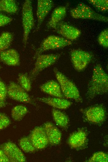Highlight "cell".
<instances>
[{
	"label": "cell",
	"instance_id": "obj_33",
	"mask_svg": "<svg viewBox=\"0 0 108 162\" xmlns=\"http://www.w3.org/2000/svg\"><path fill=\"white\" fill-rule=\"evenodd\" d=\"M6 103L5 101L0 100V108L5 107L6 105Z\"/></svg>",
	"mask_w": 108,
	"mask_h": 162
},
{
	"label": "cell",
	"instance_id": "obj_2",
	"mask_svg": "<svg viewBox=\"0 0 108 162\" xmlns=\"http://www.w3.org/2000/svg\"><path fill=\"white\" fill-rule=\"evenodd\" d=\"M53 71L65 98L74 100L77 102H82V98L75 83L57 68L54 67Z\"/></svg>",
	"mask_w": 108,
	"mask_h": 162
},
{
	"label": "cell",
	"instance_id": "obj_14",
	"mask_svg": "<svg viewBox=\"0 0 108 162\" xmlns=\"http://www.w3.org/2000/svg\"><path fill=\"white\" fill-rule=\"evenodd\" d=\"M29 137L37 150L43 149L49 144L43 126H38L34 128L31 131Z\"/></svg>",
	"mask_w": 108,
	"mask_h": 162
},
{
	"label": "cell",
	"instance_id": "obj_31",
	"mask_svg": "<svg viewBox=\"0 0 108 162\" xmlns=\"http://www.w3.org/2000/svg\"><path fill=\"white\" fill-rule=\"evenodd\" d=\"M12 20V18L0 14V27L6 25L11 22Z\"/></svg>",
	"mask_w": 108,
	"mask_h": 162
},
{
	"label": "cell",
	"instance_id": "obj_22",
	"mask_svg": "<svg viewBox=\"0 0 108 162\" xmlns=\"http://www.w3.org/2000/svg\"><path fill=\"white\" fill-rule=\"evenodd\" d=\"M13 39V34L8 31H4L0 35V53L7 50L11 45Z\"/></svg>",
	"mask_w": 108,
	"mask_h": 162
},
{
	"label": "cell",
	"instance_id": "obj_7",
	"mask_svg": "<svg viewBox=\"0 0 108 162\" xmlns=\"http://www.w3.org/2000/svg\"><path fill=\"white\" fill-rule=\"evenodd\" d=\"M84 119L92 124H100L106 118V111L102 105H97L80 110Z\"/></svg>",
	"mask_w": 108,
	"mask_h": 162
},
{
	"label": "cell",
	"instance_id": "obj_27",
	"mask_svg": "<svg viewBox=\"0 0 108 162\" xmlns=\"http://www.w3.org/2000/svg\"><path fill=\"white\" fill-rule=\"evenodd\" d=\"M108 154L103 151H98L95 153L88 160V162H107Z\"/></svg>",
	"mask_w": 108,
	"mask_h": 162
},
{
	"label": "cell",
	"instance_id": "obj_19",
	"mask_svg": "<svg viewBox=\"0 0 108 162\" xmlns=\"http://www.w3.org/2000/svg\"><path fill=\"white\" fill-rule=\"evenodd\" d=\"M67 11L65 6L56 7L53 11L51 17L47 24L48 29H54L57 25L62 21L65 17Z\"/></svg>",
	"mask_w": 108,
	"mask_h": 162
},
{
	"label": "cell",
	"instance_id": "obj_4",
	"mask_svg": "<svg viewBox=\"0 0 108 162\" xmlns=\"http://www.w3.org/2000/svg\"><path fill=\"white\" fill-rule=\"evenodd\" d=\"M62 53L40 54L36 58L34 68L29 76L31 81L34 80L40 73L55 64L60 58Z\"/></svg>",
	"mask_w": 108,
	"mask_h": 162
},
{
	"label": "cell",
	"instance_id": "obj_3",
	"mask_svg": "<svg viewBox=\"0 0 108 162\" xmlns=\"http://www.w3.org/2000/svg\"><path fill=\"white\" fill-rule=\"evenodd\" d=\"M22 22L23 29L22 43L25 48L30 33L34 25L32 2L26 0L24 3L22 11Z\"/></svg>",
	"mask_w": 108,
	"mask_h": 162
},
{
	"label": "cell",
	"instance_id": "obj_25",
	"mask_svg": "<svg viewBox=\"0 0 108 162\" xmlns=\"http://www.w3.org/2000/svg\"><path fill=\"white\" fill-rule=\"evenodd\" d=\"M19 145L21 150L26 153H32L37 150L31 142L29 137H24L19 141Z\"/></svg>",
	"mask_w": 108,
	"mask_h": 162
},
{
	"label": "cell",
	"instance_id": "obj_23",
	"mask_svg": "<svg viewBox=\"0 0 108 162\" xmlns=\"http://www.w3.org/2000/svg\"><path fill=\"white\" fill-rule=\"evenodd\" d=\"M28 110L25 106L18 105L14 107L11 111V116L13 119L16 121H21L27 114Z\"/></svg>",
	"mask_w": 108,
	"mask_h": 162
},
{
	"label": "cell",
	"instance_id": "obj_11",
	"mask_svg": "<svg viewBox=\"0 0 108 162\" xmlns=\"http://www.w3.org/2000/svg\"><path fill=\"white\" fill-rule=\"evenodd\" d=\"M67 143L72 149L79 150L84 149L88 143V133L83 128H80L71 134L67 140Z\"/></svg>",
	"mask_w": 108,
	"mask_h": 162
},
{
	"label": "cell",
	"instance_id": "obj_18",
	"mask_svg": "<svg viewBox=\"0 0 108 162\" xmlns=\"http://www.w3.org/2000/svg\"><path fill=\"white\" fill-rule=\"evenodd\" d=\"M41 90L55 97L65 98L58 83L54 80L47 81L40 86Z\"/></svg>",
	"mask_w": 108,
	"mask_h": 162
},
{
	"label": "cell",
	"instance_id": "obj_16",
	"mask_svg": "<svg viewBox=\"0 0 108 162\" xmlns=\"http://www.w3.org/2000/svg\"><path fill=\"white\" fill-rule=\"evenodd\" d=\"M36 100L45 103L55 108L65 109L72 104V102L65 98L57 97H40L35 98Z\"/></svg>",
	"mask_w": 108,
	"mask_h": 162
},
{
	"label": "cell",
	"instance_id": "obj_26",
	"mask_svg": "<svg viewBox=\"0 0 108 162\" xmlns=\"http://www.w3.org/2000/svg\"><path fill=\"white\" fill-rule=\"evenodd\" d=\"M88 2L97 10L105 12L108 10L107 0H89Z\"/></svg>",
	"mask_w": 108,
	"mask_h": 162
},
{
	"label": "cell",
	"instance_id": "obj_10",
	"mask_svg": "<svg viewBox=\"0 0 108 162\" xmlns=\"http://www.w3.org/2000/svg\"><path fill=\"white\" fill-rule=\"evenodd\" d=\"M26 90L18 84L10 82L7 87V95L11 99L16 101L32 103L31 98Z\"/></svg>",
	"mask_w": 108,
	"mask_h": 162
},
{
	"label": "cell",
	"instance_id": "obj_8",
	"mask_svg": "<svg viewBox=\"0 0 108 162\" xmlns=\"http://www.w3.org/2000/svg\"><path fill=\"white\" fill-rule=\"evenodd\" d=\"M72 65L77 71L84 70L92 61L93 55L90 53L80 49H74L70 52Z\"/></svg>",
	"mask_w": 108,
	"mask_h": 162
},
{
	"label": "cell",
	"instance_id": "obj_29",
	"mask_svg": "<svg viewBox=\"0 0 108 162\" xmlns=\"http://www.w3.org/2000/svg\"><path fill=\"white\" fill-rule=\"evenodd\" d=\"M11 124V121L5 114L0 112V130L8 126Z\"/></svg>",
	"mask_w": 108,
	"mask_h": 162
},
{
	"label": "cell",
	"instance_id": "obj_21",
	"mask_svg": "<svg viewBox=\"0 0 108 162\" xmlns=\"http://www.w3.org/2000/svg\"><path fill=\"white\" fill-rule=\"evenodd\" d=\"M18 10V6L15 0H0V11L14 14L17 12Z\"/></svg>",
	"mask_w": 108,
	"mask_h": 162
},
{
	"label": "cell",
	"instance_id": "obj_12",
	"mask_svg": "<svg viewBox=\"0 0 108 162\" xmlns=\"http://www.w3.org/2000/svg\"><path fill=\"white\" fill-rule=\"evenodd\" d=\"M54 29L63 37L71 41L77 39L81 34V31L79 29L62 21Z\"/></svg>",
	"mask_w": 108,
	"mask_h": 162
},
{
	"label": "cell",
	"instance_id": "obj_32",
	"mask_svg": "<svg viewBox=\"0 0 108 162\" xmlns=\"http://www.w3.org/2000/svg\"><path fill=\"white\" fill-rule=\"evenodd\" d=\"M10 162L8 158L1 150L0 149V162Z\"/></svg>",
	"mask_w": 108,
	"mask_h": 162
},
{
	"label": "cell",
	"instance_id": "obj_20",
	"mask_svg": "<svg viewBox=\"0 0 108 162\" xmlns=\"http://www.w3.org/2000/svg\"><path fill=\"white\" fill-rule=\"evenodd\" d=\"M52 114L54 120L58 126L64 130L68 129L70 120L66 114L58 109L53 108Z\"/></svg>",
	"mask_w": 108,
	"mask_h": 162
},
{
	"label": "cell",
	"instance_id": "obj_24",
	"mask_svg": "<svg viewBox=\"0 0 108 162\" xmlns=\"http://www.w3.org/2000/svg\"><path fill=\"white\" fill-rule=\"evenodd\" d=\"M18 84L27 92L31 89V80L27 73H21L18 74L17 78Z\"/></svg>",
	"mask_w": 108,
	"mask_h": 162
},
{
	"label": "cell",
	"instance_id": "obj_5",
	"mask_svg": "<svg viewBox=\"0 0 108 162\" xmlns=\"http://www.w3.org/2000/svg\"><path fill=\"white\" fill-rule=\"evenodd\" d=\"M71 16L75 19H87L107 22V17L96 12L88 5L80 3L70 11Z\"/></svg>",
	"mask_w": 108,
	"mask_h": 162
},
{
	"label": "cell",
	"instance_id": "obj_9",
	"mask_svg": "<svg viewBox=\"0 0 108 162\" xmlns=\"http://www.w3.org/2000/svg\"><path fill=\"white\" fill-rule=\"evenodd\" d=\"M2 150L10 162H24L26 158L21 150L14 143L11 141L4 143L0 145Z\"/></svg>",
	"mask_w": 108,
	"mask_h": 162
},
{
	"label": "cell",
	"instance_id": "obj_17",
	"mask_svg": "<svg viewBox=\"0 0 108 162\" xmlns=\"http://www.w3.org/2000/svg\"><path fill=\"white\" fill-rule=\"evenodd\" d=\"M0 61L8 66H18L20 63V56L16 50L7 49L0 53Z\"/></svg>",
	"mask_w": 108,
	"mask_h": 162
},
{
	"label": "cell",
	"instance_id": "obj_6",
	"mask_svg": "<svg viewBox=\"0 0 108 162\" xmlns=\"http://www.w3.org/2000/svg\"><path fill=\"white\" fill-rule=\"evenodd\" d=\"M72 42L62 37L56 35H50L45 38L36 51L34 59L44 51L59 49L72 44Z\"/></svg>",
	"mask_w": 108,
	"mask_h": 162
},
{
	"label": "cell",
	"instance_id": "obj_30",
	"mask_svg": "<svg viewBox=\"0 0 108 162\" xmlns=\"http://www.w3.org/2000/svg\"><path fill=\"white\" fill-rule=\"evenodd\" d=\"M7 95V87L2 81L0 80V100L5 101Z\"/></svg>",
	"mask_w": 108,
	"mask_h": 162
},
{
	"label": "cell",
	"instance_id": "obj_28",
	"mask_svg": "<svg viewBox=\"0 0 108 162\" xmlns=\"http://www.w3.org/2000/svg\"><path fill=\"white\" fill-rule=\"evenodd\" d=\"M98 41L99 44L105 48L108 47V29H105L103 30L99 34Z\"/></svg>",
	"mask_w": 108,
	"mask_h": 162
},
{
	"label": "cell",
	"instance_id": "obj_1",
	"mask_svg": "<svg viewBox=\"0 0 108 162\" xmlns=\"http://www.w3.org/2000/svg\"><path fill=\"white\" fill-rule=\"evenodd\" d=\"M108 91V75L100 64L94 67L88 85L86 98L88 100L96 96L106 93Z\"/></svg>",
	"mask_w": 108,
	"mask_h": 162
},
{
	"label": "cell",
	"instance_id": "obj_15",
	"mask_svg": "<svg viewBox=\"0 0 108 162\" xmlns=\"http://www.w3.org/2000/svg\"><path fill=\"white\" fill-rule=\"evenodd\" d=\"M43 127L49 144L52 145L59 144L61 140V133L58 128L51 122L46 123Z\"/></svg>",
	"mask_w": 108,
	"mask_h": 162
},
{
	"label": "cell",
	"instance_id": "obj_13",
	"mask_svg": "<svg viewBox=\"0 0 108 162\" xmlns=\"http://www.w3.org/2000/svg\"><path fill=\"white\" fill-rule=\"evenodd\" d=\"M54 6V3L51 0H38L36 11L37 25L35 31L40 28L45 18Z\"/></svg>",
	"mask_w": 108,
	"mask_h": 162
}]
</instances>
